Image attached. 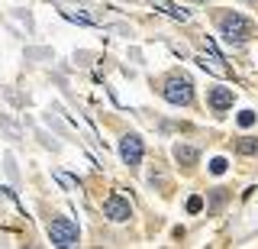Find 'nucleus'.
Wrapping results in <instances>:
<instances>
[{
  "label": "nucleus",
  "mask_w": 258,
  "mask_h": 249,
  "mask_svg": "<svg viewBox=\"0 0 258 249\" xmlns=\"http://www.w3.org/2000/svg\"><path fill=\"white\" fill-rule=\"evenodd\" d=\"M216 23H219V32H223L229 42H235V46H242V42H249L252 36H255L252 20H245L242 13H219Z\"/></svg>",
  "instance_id": "f257e3e1"
},
{
  "label": "nucleus",
  "mask_w": 258,
  "mask_h": 249,
  "mask_svg": "<svg viewBox=\"0 0 258 249\" xmlns=\"http://www.w3.org/2000/svg\"><path fill=\"white\" fill-rule=\"evenodd\" d=\"M164 101L174 104V107H188L194 101V84H190L188 75H171L164 81Z\"/></svg>",
  "instance_id": "f03ea898"
},
{
  "label": "nucleus",
  "mask_w": 258,
  "mask_h": 249,
  "mask_svg": "<svg viewBox=\"0 0 258 249\" xmlns=\"http://www.w3.org/2000/svg\"><path fill=\"white\" fill-rule=\"evenodd\" d=\"M48 236H52L55 246H62V249L78 246V240H81L78 223H74V220H68V217H55L52 223H48Z\"/></svg>",
  "instance_id": "7ed1b4c3"
},
{
  "label": "nucleus",
  "mask_w": 258,
  "mask_h": 249,
  "mask_svg": "<svg viewBox=\"0 0 258 249\" xmlns=\"http://www.w3.org/2000/svg\"><path fill=\"white\" fill-rule=\"evenodd\" d=\"M142 152H145V146H142V139L136 136V133H126L123 139H119V159H123L129 168H139Z\"/></svg>",
  "instance_id": "20e7f679"
},
{
  "label": "nucleus",
  "mask_w": 258,
  "mask_h": 249,
  "mask_svg": "<svg viewBox=\"0 0 258 249\" xmlns=\"http://www.w3.org/2000/svg\"><path fill=\"white\" fill-rule=\"evenodd\" d=\"M103 217L113 220V223H123V220L133 217V204L126 201L123 194H110L107 201H103Z\"/></svg>",
  "instance_id": "39448f33"
},
{
  "label": "nucleus",
  "mask_w": 258,
  "mask_h": 249,
  "mask_svg": "<svg viewBox=\"0 0 258 249\" xmlns=\"http://www.w3.org/2000/svg\"><path fill=\"white\" fill-rule=\"evenodd\" d=\"M219 62H223V58H219L216 49H207V55L197 58V65H200L204 71H210V75H216V78H226L229 71H226V65H219Z\"/></svg>",
  "instance_id": "423d86ee"
},
{
  "label": "nucleus",
  "mask_w": 258,
  "mask_h": 249,
  "mask_svg": "<svg viewBox=\"0 0 258 249\" xmlns=\"http://www.w3.org/2000/svg\"><path fill=\"white\" fill-rule=\"evenodd\" d=\"M207 101H210V107L216 110V113H223V110L233 107L235 94H233V87H213V91L207 94Z\"/></svg>",
  "instance_id": "0eeeda50"
},
{
  "label": "nucleus",
  "mask_w": 258,
  "mask_h": 249,
  "mask_svg": "<svg viewBox=\"0 0 258 249\" xmlns=\"http://www.w3.org/2000/svg\"><path fill=\"white\" fill-rule=\"evenodd\" d=\"M152 3H155L158 10H164V13L171 16V20H181V23H188V20H190V13H188V10H181L178 3H171V0H152Z\"/></svg>",
  "instance_id": "6e6552de"
},
{
  "label": "nucleus",
  "mask_w": 258,
  "mask_h": 249,
  "mask_svg": "<svg viewBox=\"0 0 258 249\" xmlns=\"http://www.w3.org/2000/svg\"><path fill=\"white\" fill-rule=\"evenodd\" d=\"M174 159H178L181 165H197L200 152H197L194 146H184V142H178V146H174Z\"/></svg>",
  "instance_id": "1a4fd4ad"
},
{
  "label": "nucleus",
  "mask_w": 258,
  "mask_h": 249,
  "mask_svg": "<svg viewBox=\"0 0 258 249\" xmlns=\"http://www.w3.org/2000/svg\"><path fill=\"white\" fill-rule=\"evenodd\" d=\"M62 16L65 20H71V23H78V26H97L94 16H84V13H74L71 7H62Z\"/></svg>",
  "instance_id": "9d476101"
},
{
  "label": "nucleus",
  "mask_w": 258,
  "mask_h": 249,
  "mask_svg": "<svg viewBox=\"0 0 258 249\" xmlns=\"http://www.w3.org/2000/svg\"><path fill=\"white\" fill-rule=\"evenodd\" d=\"M235 149H239L242 156H255V152H258V139H252V136H242V139L235 142Z\"/></svg>",
  "instance_id": "9b49d317"
},
{
  "label": "nucleus",
  "mask_w": 258,
  "mask_h": 249,
  "mask_svg": "<svg viewBox=\"0 0 258 249\" xmlns=\"http://www.w3.org/2000/svg\"><path fill=\"white\" fill-rule=\"evenodd\" d=\"M0 130L7 133L10 139H20V126H16L13 120H7V117H3V113H0Z\"/></svg>",
  "instance_id": "f8f14e48"
},
{
  "label": "nucleus",
  "mask_w": 258,
  "mask_h": 249,
  "mask_svg": "<svg viewBox=\"0 0 258 249\" xmlns=\"http://www.w3.org/2000/svg\"><path fill=\"white\" fill-rule=\"evenodd\" d=\"M55 181L65 185V191H78V181L71 178V175H65V171H55Z\"/></svg>",
  "instance_id": "ddd939ff"
},
{
  "label": "nucleus",
  "mask_w": 258,
  "mask_h": 249,
  "mask_svg": "<svg viewBox=\"0 0 258 249\" xmlns=\"http://www.w3.org/2000/svg\"><path fill=\"white\" fill-rule=\"evenodd\" d=\"M200 210H204V197L194 194V197L188 201V214H200Z\"/></svg>",
  "instance_id": "4468645a"
},
{
  "label": "nucleus",
  "mask_w": 258,
  "mask_h": 249,
  "mask_svg": "<svg viewBox=\"0 0 258 249\" xmlns=\"http://www.w3.org/2000/svg\"><path fill=\"white\" fill-rule=\"evenodd\" d=\"M252 123H255V110H242V113H239V126H245V130H249Z\"/></svg>",
  "instance_id": "2eb2a0df"
},
{
  "label": "nucleus",
  "mask_w": 258,
  "mask_h": 249,
  "mask_svg": "<svg viewBox=\"0 0 258 249\" xmlns=\"http://www.w3.org/2000/svg\"><path fill=\"white\" fill-rule=\"evenodd\" d=\"M226 168H229V162H226V159H213V162H210V171H213V175H223Z\"/></svg>",
  "instance_id": "dca6fc26"
},
{
  "label": "nucleus",
  "mask_w": 258,
  "mask_h": 249,
  "mask_svg": "<svg viewBox=\"0 0 258 249\" xmlns=\"http://www.w3.org/2000/svg\"><path fill=\"white\" fill-rule=\"evenodd\" d=\"M7 175L13 178V185L20 181V175H16V165H13V159H10V156H7Z\"/></svg>",
  "instance_id": "f3484780"
}]
</instances>
